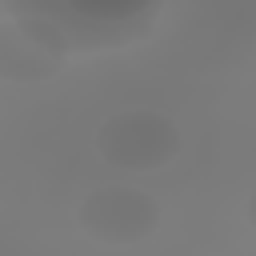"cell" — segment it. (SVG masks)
I'll use <instances>...</instances> for the list:
<instances>
[{
	"label": "cell",
	"mask_w": 256,
	"mask_h": 256,
	"mask_svg": "<svg viewBox=\"0 0 256 256\" xmlns=\"http://www.w3.org/2000/svg\"><path fill=\"white\" fill-rule=\"evenodd\" d=\"M8 20L24 28L52 56L68 60L80 52H116L144 40L164 0H0Z\"/></svg>",
	"instance_id": "cell-1"
},
{
	"label": "cell",
	"mask_w": 256,
	"mask_h": 256,
	"mask_svg": "<svg viewBox=\"0 0 256 256\" xmlns=\"http://www.w3.org/2000/svg\"><path fill=\"white\" fill-rule=\"evenodd\" d=\"M64 60L52 56L44 44H36L24 28H16L12 20L0 24V76H8V80H44Z\"/></svg>",
	"instance_id": "cell-4"
},
{
	"label": "cell",
	"mask_w": 256,
	"mask_h": 256,
	"mask_svg": "<svg viewBox=\"0 0 256 256\" xmlns=\"http://www.w3.org/2000/svg\"><path fill=\"white\" fill-rule=\"evenodd\" d=\"M156 200L136 188H100L80 204V228L104 244H136L156 228Z\"/></svg>",
	"instance_id": "cell-3"
},
{
	"label": "cell",
	"mask_w": 256,
	"mask_h": 256,
	"mask_svg": "<svg viewBox=\"0 0 256 256\" xmlns=\"http://www.w3.org/2000/svg\"><path fill=\"white\" fill-rule=\"evenodd\" d=\"M180 148V136H176V124L152 108H128V112H116L100 124L96 132V152L116 164V168H132V172H144V168H160L176 156Z\"/></svg>",
	"instance_id": "cell-2"
}]
</instances>
